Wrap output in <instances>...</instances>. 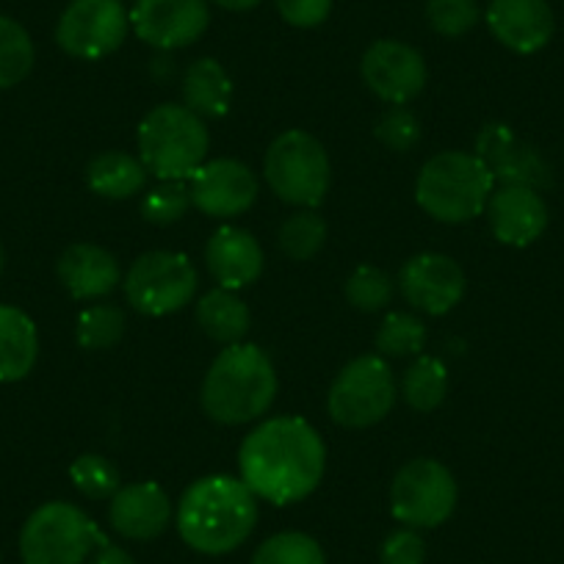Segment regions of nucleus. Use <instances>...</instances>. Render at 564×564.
<instances>
[{"label": "nucleus", "instance_id": "7", "mask_svg": "<svg viewBox=\"0 0 564 564\" xmlns=\"http://www.w3.org/2000/svg\"><path fill=\"white\" fill-rule=\"evenodd\" d=\"M263 175L282 203L316 208L329 192L327 150L305 130H285L265 150Z\"/></svg>", "mask_w": 564, "mask_h": 564}, {"label": "nucleus", "instance_id": "14", "mask_svg": "<svg viewBox=\"0 0 564 564\" xmlns=\"http://www.w3.org/2000/svg\"><path fill=\"white\" fill-rule=\"evenodd\" d=\"M192 205L210 219L247 214L258 199V177L243 161L216 159L188 177Z\"/></svg>", "mask_w": 564, "mask_h": 564}, {"label": "nucleus", "instance_id": "20", "mask_svg": "<svg viewBox=\"0 0 564 564\" xmlns=\"http://www.w3.org/2000/svg\"><path fill=\"white\" fill-rule=\"evenodd\" d=\"M208 271L221 289H247L263 274V249L258 238L241 227H219L205 247Z\"/></svg>", "mask_w": 564, "mask_h": 564}, {"label": "nucleus", "instance_id": "8", "mask_svg": "<svg viewBox=\"0 0 564 564\" xmlns=\"http://www.w3.org/2000/svg\"><path fill=\"white\" fill-rule=\"evenodd\" d=\"M395 401L393 371L382 357H357L335 377L327 395L333 421L346 430H368L382 421Z\"/></svg>", "mask_w": 564, "mask_h": 564}, {"label": "nucleus", "instance_id": "24", "mask_svg": "<svg viewBox=\"0 0 564 564\" xmlns=\"http://www.w3.org/2000/svg\"><path fill=\"white\" fill-rule=\"evenodd\" d=\"M148 166L141 164V159H133L128 153H100L89 161L86 166V183L95 194L106 199H130L135 194L144 192L148 186Z\"/></svg>", "mask_w": 564, "mask_h": 564}, {"label": "nucleus", "instance_id": "33", "mask_svg": "<svg viewBox=\"0 0 564 564\" xmlns=\"http://www.w3.org/2000/svg\"><path fill=\"white\" fill-rule=\"evenodd\" d=\"M192 208V192L183 181H161V186L150 188L141 199V214L150 225L170 227L181 221Z\"/></svg>", "mask_w": 564, "mask_h": 564}, {"label": "nucleus", "instance_id": "25", "mask_svg": "<svg viewBox=\"0 0 564 564\" xmlns=\"http://www.w3.org/2000/svg\"><path fill=\"white\" fill-rule=\"evenodd\" d=\"M197 324L216 344H241L249 333V307L230 289H214L197 302Z\"/></svg>", "mask_w": 564, "mask_h": 564}, {"label": "nucleus", "instance_id": "3", "mask_svg": "<svg viewBox=\"0 0 564 564\" xmlns=\"http://www.w3.org/2000/svg\"><path fill=\"white\" fill-rule=\"evenodd\" d=\"M276 395V371L260 346L232 344L210 362L203 379V410L225 426L258 421Z\"/></svg>", "mask_w": 564, "mask_h": 564}, {"label": "nucleus", "instance_id": "31", "mask_svg": "<svg viewBox=\"0 0 564 564\" xmlns=\"http://www.w3.org/2000/svg\"><path fill=\"white\" fill-rule=\"evenodd\" d=\"M426 346V324L412 313H390L377 329V349L382 357L417 355Z\"/></svg>", "mask_w": 564, "mask_h": 564}, {"label": "nucleus", "instance_id": "23", "mask_svg": "<svg viewBox=\"0 0 564 564\" xmlns=\"http://www.w3.org/2000/svg\"><path fill=\"white\" fill-rule=\"evenodd\" d=\"M232 80L216 58H199L183 78V106L203 119H219L230 111Z\"/></svg>", "mask_w": 564, "mask_h": 564}, {"label": "nucleus", "instance_id": "10", "mask_svg": "<svg viewBox=\"0 0 564 564\" xmlns=\"http://www.w3.org/2000/svg\"><path fill=\"white\" fill-rule=\"evenodd\" d=\"M197 291V269L183 252L141 254L124 276V296L141 316H170L183 311Z\"/></svg>", "mask_w": 564, "mask_h": 564}, {"label": "nucleus", "instance_id": "22", "mask_svg": "<svg viewBox=\"0 0 564 564\" xmlns=\"http://www.w3.org/2000/svg\"><path fill=\"white\" fill-rule=\"evenodd\" d=\"M40 357V333L29 313L14 305H0V382H20L29 377Z\"/></svg>", "mask_w": 564, "mask_h": 564}, {"label": "nucleus", "instance_id": "21", "mask_svg": "<svg viewBox=\"0 0 564 564\" xmlns=\"http://www.w3.org/2000/svg\"><path fill=\"white\" fill-rule=\"evenodd\" d=\"M58 280L75 300H102L117 289L122 271H119L117 258L102 247L73 243L58 258Z\"/></svg>", "mask_w": 564, "mask_h": 564}, {"label": "nucleus", "instance_id": "28", "mask_svg": "<svg viewBox=\"0 0 564 564\" xmlns=\"http://www.w3.org/2000/svg\"><path fill=\"white\" fill-rule=\"evenodd\" d=\"M327 241V221L313 208L289 216L280 227V249L291 260H311L322 252Z\"/></svg>", "mask_w": 564, "mask_h": 564}, {"label": "nucleus", "instance_id": "16", "mask_svg": "<svg viewBox=\"0 0 564 564\" xmlns=\"http://www.w3.org/2000/svg\"><path fill=\"white\" fill-rule=\"evenodd\" d=\"M476 155L492 172V181L501 186L540 188L551 186V170L542 155L525 141H520L507 124H487L476 139Z\"/></svg>", "mask_w": 564, "mask_h": 564}, {"label": "nucleus", "instance_id": "2", "mask_svg": "<svg viewBox=\"0 0 564 564\" xmlns=\"http://www.w3.org/2000/svg\"><path fill=\"white\" fill-rule=\"evenodd\" d=\"M183 542L205 556H221L249 540L258 523V498L236 476H205L177 503Z\"/></svg>", "mask_w": 564, "mask_h": 564}, {"label": "nucleus", "instance_id": "38", "mask_svg": "<svg viewBox=\"0 0 564 564\" xmlns=\"http://www.w3.org/2000/svg\"><path fill=\"white\" fill-rule=\"evenodd\" d=\"M276 12L294 29H316L333 12V0H274Z\"/></svg>", "mask_w": 564, "mask_h": 564}, {"label": "nucleus", "instance_id": "11", "mask_svg": "<svg viewBox=\"0 0 564 564\" xmlns=\"http://www.w3.org/2000/svg\"><path fill=\"white\" fill-rule=\"evenodd\" d=\"M130 29L122 0H73L56 25V42L67 56L97 62L119 51Z\"/></svg>", "mask_w": 564, "mask_h": 564}, {"label": "nucleus", "instance_id": "32", "mask_svg": "<svg viewBox=\"0 0 564 564\" xmlns=\"http://www.w3.org/2000/svg\"><path fill=\"white\" fill-rule=\"evenodd\" d=\"M69 479H73L75 490L84 492L86 498H113L119 485V470L111 459H106L102 454H80L78 459L69 468Z\"/></svg>", "mask_w": 564, "mask_h": 564}, {"label": "nucleus", "instance_id": "29", "mask_svg": "<svg viewBox=\"0 0 564 564\" xmlns=\"http://www.w3.org/2000/svg\"><path fill=\"white\" fill-rule=\"evenodd\" d=\"M252 564H327V556L313 536L302 531H282L254 551Z\"/></svg>", "mask_w": 564, "mask_h": 564}, {"label": "nucleus", "instance_id": "35", "mask_svg": "<svg viewBox=\"0 0 564 564\" xmlns=\"http://www.w3.org/2000/svg\"><path fill=\"white\" fill-rule=\"evenodd\" d=\"M481 12L476 0H426V20L435 34L457 40L476 29Z\"/></svg>", "mask_w": 564, "mask_h": 564}, {"label": "nucleus", "instance_id": "27", "mask_svg": "<svg viewBox=\"0 0 564 564\" xmlns=\"http://www.w3.org/2000/svg\"><path fill=\"white\" fill-rule=\"evenodd\" d=\"M34 42L29 31L12 18L0 14V89L23 84L34 69Z\"/></svg>", "mask_w": 564, "mask_h": 564}, {"label": "nucleus", "instance_id": "15", "mask_svg": "<svg viewBox=\"0 0 564 564\" xmlns=\"http://www.w3.org/2000/svg\"><path fill=\"white\" fill-rule=\"evenodd\" d=\"M399 289L415 311L426 316H446L463 302L465 271L448 254L423 252L401 265Z\"/></svg>", "mask_w": 564, "mask_h": 564}, {"label": "nucleus", "instance_id": "4", "mask_svg": "<svg viewBox=\"0 0 564 564\" xmlns=\"http://www.w3.org/2000/svg\"><path fill=\"white\" fill-rule=\"evenodd\" d=\"M492 172L476 153H448L432 155L423 164L415 183V199L432 219L446 225H465L481 216L492 197Z\"/></svg>", "mask_w": 564, "mask_h": 564}, {"label": "nucleus", "instance_id": "26", "mask_svg": "<svg viewBox=\"0 0 564 564\" xmlns=\"http://www.w3.org/2000/svg\"><path fill=\"white\" fill-rule=\"evenodd\" d=\"M404 401L417 412H432L446 401L448 371L437 357H417L401 382Z\"/></svg>", "mask_w": 564, "mask_h": 564}, {"label": "nucleus", "instance_id": "37", "mask_svg": "<svg viewBox=\"0 0 564 564\" xmlns=\"http://www.w3.org/2000/svg\"><path fill=\"white\" fill-rule=\"evenodd\" d=\"M379 562L382 564H423L426 562V542L421 540V534H417L415 529L393 531V534L382 542Z\"/></svg>", "mask_w": 564, "mask_h": 564}, {"label": "nucleus", "instance_id": "34", "mask_svg": "<svg viewBox=\"0 0 564 564\" xmlns=\"http://www.w3.org/2000/svg\"><path fill=\"white\" fill-rule=\"evenodd\" d=\"M346 300L362 313H377L393 300V280L377 265H360L346 280Z\"/></svg>", "mask_w": 564, "mask_h": 564}, {"label": "nucleus", "instance_id": "41", "mask_svg": "<svg viewBox=\"0 0 564 564\" xmlns=\"http://www.w3.org/2000/svg\"><path fill=\"white\" fill-rule=\"evenodd\" d=\"M3 265H7V252H3V247H0V274H3Z\"/></svg>", "mask_w": 564, "mask_h": 564}, {"label": "nucleus", "instance_id": "1", "mask_svg": "<svg viewBox=\"0 0 564 564\" xmlns=\"http://www.w3.org/2000/svg\"><path fill=\"white\" fill-rule=\"evenodd\" d=\"M238 470L254 498L289 507L322 485L327 448L322 435L302 417H269L243 437L238 448Z\"/></svg>", "mask_w": 564, "mask_h": 564}, {"label": "nucleus", "instance_id": "36", "mask_svg": "<svg viewBox=\"0 0 564 564\" xmlns=\"http://www.w3.org/2000/svg\"><path fill=\"white\" fill-rule=\"evenodd\" d=\"M377 139L393 153H406L421 139V122L415 113L404 106H393L382 113L377 122Z\"/></svg>", "mask_w": 564, "mask_h": 564}, {"label": "nucleus", "instance_id": "9", "mask_svg": "<svg viewBox=\"0 0 564 564\" xmlns=\"http://www.w3.org/2000/svg\"><path fill=\"white\" fill-rule=\"evenodd\" d=\"M457 509V481L437 459H410L390 487V512L406 529H435Z\"/></svg>", "mask_w": 564, "mask_h": 564}, {"label": "nucleus", "instance_id": "39", "mask_svg": "<svg viewBox=\"0 0 564 564\" xmlns=\"http://www.w3.org/2000/svg\"><path fill=\"white\" fill-rule=\"evenodd\" d=\"M91 564H135V562L128 551H122L119 545L106 542V545L97 547V556L91 558Z\"/></svg>", "mask_w": 564, "mask_h": 564}, {"label": "nucleus", "instance_id": "19", "mask_svg": "<svg viewBox=\"0 0 564 564\" xmlns=\"http://www.w3.org/2000/svg\"><path fill=\"white\" fill-rule=\"evenodd\" d=\"M496 238L509 247H529L545 232L547 208L540 192L523 186H501L487 203Z\"/></svg>", "mask_w": 564, "mask_h": 564}, {"label": "nucleus", "instance_id": "40", "mask_svg": "<svg viewBox=\"0 0 564 564\" xmlns=\"http://www.w3.org/2000/svg\"><path fill=\"white\" fill-rule=\"evenodd\" d=\"M219 9H227V12H249V9L260 7V0H210Z\"/></svg>", "mask_w": 564, "mask_h": 564}, {"label": "nucleus", "instance_id": "12", "mask_svg": "<svg viewBox=\"0 0 564 564\" xmlns=\"http://www.w3.org/2000/svg\"><path fill=\"white\" fill-rule=\"evenodd\" d=\"M208 0H135L130 29L159 51H181L208 31Z\"/></svg>", "mask_w": 564, "mask_h": 564}, {"label": "nucleus", "instance_id": "6", "mask_svg": "<svg viewBox=\"0 0 564 564\" xmlns=\"http://www.w3.org/2000/svg\"><path fill=\"white\" fill-rule=\"evenodd\" d=\"M95 520L67 501L42 503L20 531L23 564H84L95 547L106 545Z\"/></svg>", "mask_w": 564, "mask_h": 564}, {"label": "nucleus", "instance_id": "18", "mask_svg": "<svg viewBox=\"0 0 564 564\" xmlns=\"http://www.w3.org/2000/svg\"><path fill=\"white\" fill-rule=\"evenodd\" d=\"M113 531L128 540L148 542L166 531L172 520V501L166 490L155 481H135V485L119 487L108 509Z\"/></svg>", "mask_w": 564, "mask_h": 564}, {"label": "nucleus", "instance_id": "5", "mask_svg": "<svg viewBox=\"0 0 564 564\" xmlns=\"http://www.w3.org/2000/svg\"><path fill=\"white\" fill-rule=\"evenodd\" d=\"M208 148L205 119L186 106H155L139 124V159L159 181L192 177L205 164Z\"/></svg>", "mask_w": 564, "mask_h": 564}, {"label": "nucleus", "instance_id": "17", "mask_svg": "<svg viewBox=\"0 0 564 564\" xmlns=\"http://www.w3.org/2000/svg\"><path fill=\"white\" fill-rule=\"evenodd\" d=\"M487 29L503 47L529 56L551 42L556 23L547 0H490Z\"/></svg>", "mask_w": 564, "mask_h": 564}, {"label": "nucleus", "instance_id": "13", "mask_svg": "<svg viewBox=\"0 0 564 564\" xmlns=\"http://www.w3.org/2000/svg\"><path fill=\"white\" fill-rule=\"evenodd\" d=\"M362 80L379 100L390 106H406L426 86V62L412 45L395 40H379L362 53Z\"/></svg>", "mask_w": 564, "mask_h": 564}, {"label": "nucleus", "instance_id": "30", "mask_svg": "<svg viewBox=\"0 0 564 564\" xmlns=\"http://www.w3.org/2000/svg\"><path fill=\"white\" fill-rule=\"evenodd\" d=\"M124 335V313L113 305H95L78 316L75 340L86 351L111 349Z\"/></svg>", "mask_w": 564, "mask_h": 564}]
</instances>
